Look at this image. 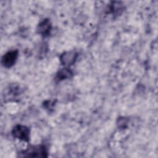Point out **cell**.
Segmentation results:
<instances>
[{
  "label": "cell",
  "instance_id": "obj_1",
  "mask_svg": "<svg viewBox=\"0 0 158 158\" xmlns=\"http://www.w3.org/2000/svg\"><path fill=\"white\" fill-rule=\"evenodd\" d=\"M22 154L23 157H46L48 156L46 149L43 145L31 146Z\"/></svg>",
  "mask_w": 158,
  "mask_h": 158
},
{
  "label": "cell",
  "instance_id": "obj_2",
  "mask_svg": "<svg viewBox=\"0 0 158 158\" xmlns=\"http://www.w3.org/2000/svg\"><path fill=\"white\" fill-rule=\"evenodd\" d=\"M12 135L15 138L24 141H28L30 139V130L25 125H17L13 128Z\"/></svg>",
  "mask_w": 158,
  "mask_h": 158
},
{
  "label": "cell",
  "instance_id": "obj_3",
  "mask_svg": "<svg viewBox=\"0 0 158 158\" xmlns=\"http://www.w3.org/2000/svg\"><path fill=\"white\" fill-rule=\"evenodd\" d=\"M19 51L17 50H12L6 52L1 59V63L4 67L10 68L14 65L18 57Z\"/></svg>",
  "mask_w": 158,
  "mask_h": 158
},
{
  "label": "cell",
  "instance_id": "obj_4",
  "mask_svg": "<svg viewBox=\"0 0 158 158\" xmlns=\"http://www.w3.org/2000/svg\"><path fill=\"white\" fill-rule=\"evenodd\" d=\"M78 54L74 51H70L64 52L60 56V60L62 65L69 66L75 63L77 60Z\"/></svg>",
  "mask_w": 158,
  "mask_h": 158
},
{
  "label": "cell",
  "instance_id": "obj_5",
  "mask_svg": "<svg viewBox=\"0 0 158 158\" xmlns=\"http://www.w3.org/2000/svg\"><path fill=\"white\" fill-rule=\"evenodd\" d=\"M51 23L48 19L43 20L37 27V31L39 34L46 36L48 35L51 30Z\"/></svg>",
  "mask_w": 158,
  "mask_h": 158
},
{
  "label": "cell",
  "instance_id": "obj_6",
  "mask_svg": "<svg viewBox=\"0 0 158 158\" xmlns=\"http://www.w3.org/2000/svg\"><path fill=\"white\" fill-rule=\"evenodd\" d=\"M72 75H73L72 71L70 69L64 68V69H62L61 70H60L57 72V73L56 75V79L57 81H60L63 80L70 78L72 77Z\"/></svg>",
  "mask_w": 158,
  "mask_h": 158
},
{
  "label": "cell",
  "instance_id": "obj_7",
  "mask_svg": "<svg viewBox=\"0 0 158 158\" xmlns=\"http://www.w3.org/2000/svg\"><path fill=\"white\" fill-rule=\"evenodd\" d=\"M127 123V121L126 120V119L125 118H119L118 119V127H123L126 125Z\"/></svg>",
  "mask_w": 158,
  "mask_h": 158
}]
</instances>
